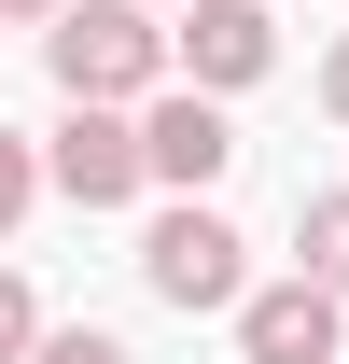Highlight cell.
<instances>
[{"mask_svg":"<svg viewBox=\"0 0 349 364\" xmlns=\"http://www.w3.org/2000/svg\"><path fill=\"white\" fill-rule=\"evenodd\" d=\"M43 56H56V85L98 98V112H140V98L168 85V28H154L140 0H70L43 28Z\"/></svg>","mask_w":349,"mask_h":364,"instance_id":"1","label":"cell"},{"mask_svg":"<svg viewBox=\"0 0 349 364\" xmlns=\"http://www.w3.org/2000/svg\"><path fill=\"white\" fill-rule=\"evenodd\" d=\"M140 280H154L182 322H196V309H238V294H252V238L223 225L210 196H182V210H154V238H140Z\"/></svg>","mask_w":349,"mask_h":364,"instance_id":"2","label":"cell"},{"mask_svg":"<svg viewBox=\"0 0 349 364\" xmlns=\"http://www.w3.org/2000/svg\"><path fill=\"white\" fill-rule=\"evenodd\" d=\"M168 70L196 98H238L279 70V28H265V0H182V28H168Z\"/></svg>","mask_w":349,"mask_h":364,"instance_id":"3","label":"cell"},{"mask_svg":"<svg viewBox=\"0 0 349 364\" xmlns=\"http://www.w3.org/2000/svg\"><path fill=\"white\" fill-rule=\"evenodd\" d=\"M223 168H238V127H223V98H196V85H154V98H140V182H168V196H210Z\"/></svg>","mask_w":349,"mask_h":364,"instance_id":"4","label":"cell"},{"mask_svg":"<svg viewBox=\"0 0 349 364\" xmlns=\"http://www.w3.org/2000/svg\"><path fill=\"white\" fill-rule=\"evenodd\" d=\"M43 182L70 196V210H126L140 196V112H98V98H70L43 140Z\"/></svg>","mask_w":349,"mask_h":364,"instance_id":"5","label":"cell"},{"mask_svg":"<svg viewBox=\"0 0 349 364\" xmlns=\"http://www.w3.org/2000/svg\"><path fill=\"white\" fill-rule=\"evenodd\" d=\"M238 350L252 364H336L349 350V294H321V280H252V294H238Z\"/></svg>","mask_w":349,"mask_h":364,"instance_id":"6","label":"cell"},{"mask_svg":"<svg viewBox=\"0 0 349 364\" xmlns=\"http://www.w3.org/2000/svg\"><path fill=\"white\" fill-rule=\"evenodd\" d=\"M294 252H307L294 280H321V294H349V196H307V210H294Z\"/></svg>","mask_w":349,"mask_h":364,"instance_id":"7","label":"cell"},{"mask_svg":"<svg viewBox=\"0 0 349 364\" xmlns=\"http://www.w3.org/2000/svg\"><path fill=\"white\" fill-rule=\"evenodd\" d=\"M28 364H140V350H126V336H98V322H43V350H28Z\"/></svg>","mask_w":349,"mask_h":364,"instance_id":"8","label":"cell"},{"mask_svg":"<svg viewBox=\"0 0 349 364\" xmlns=\"http://www.w3.org/2000/svg\"><path fill=\"white\" fill-rule=\"evenodd\" d=\"M28 196H43V154H28V140H14V127H0V238H14V225H28Z\"/></svg>","mask_w":349,"mask_h":364,"instance_id":"9","label":"cell"},{"mask_svg":"<svg viewBox=\"0 0 349 364\" xmlns=\"http://www.w3.org/2000/svg\"><path fill=\"white\" fill-rule=\"evenodd\" d=\"M28 350H43V294L0 267V364H28Z\"/></svg>","mask_w":349,"mask_h":364,"instance_id":"10","label":"cell"},{"mask_svg":"<svg viewBox=\"0 0 349 364\" xmlns=\"http://www.w3.org/2000/svg\"><path fill=\"white\" fill-rule=\"evenodd\" d=\"M321 112L349 127V28H336V56H321Z\"/></svg>","mask_w":349,"mask_h":364,"instance_id":"11","label":"cell"},{"mask_svg":"<svg viewBox=\"0 0 349 364\" xmlns=\"http://www.w3.org/2000/svg\"><path fill=\"white\" fill-rule=\"evenodd\" d=\"M56 14H70V0H0V28H56Z\"/></svg>","mask_w":349,"mask_h":364,"instance_id":"12","label":"cell"},{"mask_svg":"<svg viewBox=\"0 0 349 364\" xmlns=\"http://www.w3.org/2000/svg\"><path fill=\"white\" fill-rule=\"evenodd\" d=\"M140 14H154V0H140Z\"/></svg>","mask_w":349,"mask_h":364,"instance_id":"13","label":"cell"}]
</instances>
